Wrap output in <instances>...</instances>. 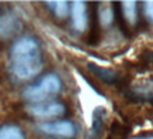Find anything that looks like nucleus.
<instances>
[{"instance_id":"obj_1","label":"nucleus","mask_w":153,"mask_h":139,"mask_svg":"<svg viewBox=\"0 0 153 139\" xmlns=\"http://www.w3.org/2000/svg\"><path fill=\"white\" fill-rule=\"evenodd\" d=\"M43 68L40 44L34 37H22L11 45L10 70L22 81L31 80Z\"/></svg>"},{"instance_id":"obj_2","label":"nucleus","mask_w":153,"mask_h":139,"mask_svg":"<svg viewBox=\"0 0 153 139\" xmlns=\"http://www.w3.org/2000/svg\"><path fill=\"white\" fill-rule=\"evenodd\" d=\"M61 88H62V83L60 77L54 72H48L38 83L28 85L23 91V97L31 104H40V102H45L51 95H57Z\"/></svg>"},{"instance_id":"obj_3","label":"nucleus","mask_w":153,"mask_h":139,"mask_svg":"<svg viewBox=\"0 0 153 139\" xmlns=\"http://www.w3.org/2000/svg\"><path fill=\"white\" fill-rule=\"evenodd\" d=\"M40 132L45 135H51V136H57V138H64V139H71L75 136L76 128L71 121H50V122H43L37 126Z\"/></svg>"},{"instance_id":"obj_4","label":"nucleus","mask_w":153,"mask_h":139,"mask_svg":"<svg viewBox=\"0 0 153 139\" xmlns=\"http://www.w3.org/2000/svg\"><path fill=\"white\" fill-rule=\"evenodd\" d=\"M23 28L22 19L14 11H0V40H9L19 34Z\"/></svg>"},{"instance_id":"obj_5","label":"nucleus","mask_w":153,"mask_h":139,"mask_svg":"<svg viewBox=\"0 0 153 139\" xmlns=\"http://www.w3.org/2000/svg\"><path fill=\"white\" fill-rule=\"evenodd\" d=\"M67 108L61 102H40V104H30L27 106V112L36 118H55L64 115Z\"/></svg>"},{"instance_id":"obj_6","label":"nucleus","mask_w":153,"mask_h":139,"mask_svg":"<svg viewBox=\"0 0 153 139\" xmlns=\"http://www.w3.org/2000/svg\"><path fill=\"white\" fill-rule=\"evenodd\" d=\"M71 17L72 26L76 31H84L87 27V6L84 1L76 0L71 6Z\"/></svg>"},{"instance_id":"obj_7","label":"nucleus","mask_w":153,"mask_h":139,"mask_svg":"<svg viewBox=\"0 0 153 139\" xmlns=\"http://www.w3.org/2000/svg\"><path fill=\"white\" fill-rule=\"evenodd\" d=\"M120 9H122V17L125 19L129 24H136L137 20V3L136 1H122L120 3Z\"/></svg>"},{"instance_id":"obj_8","label":"nucleus","mask_w":153,"mask_h":139,"mask_svg":"<svg viewBox=\"0 0 153 139\" xmlns=\"http://www.w3.org/2000/svg\"><path fill=\"white\" fill-rule=\"evenodd\" d=\"M102 123H104V109L99 106L94 112L92 126H91V132H89L87 139H98L99 134H101V129H102Z\"/></svg>"},{"instance_id":"obj_9","label":"nucleus","mask_w":153,"mask_h":139,"mask_svg":"<svg viewBox=\"0 0 153 139\" xmlns=\"http://www.w3.org/2000/svg\"><path fill=\"white\" fill-rule=\"evenodd\" d=\"M0 139H24V134L17 125H3L0 126Z\"/></svg>"},{"instance_id":"obj_10","label":"nucleus","mask_w":153,"mask_h":139,"mask_svg":"<svg viewBox=\"0 0 153 139\" xmlns=\"http://www.w3.org/2000/svg\"><path fill=\"white\" fill-rule=\"evenodd\" d=\"M47 4L50 6V9L53 10L55 17L58 19H65L70 13V3L65 0H57V1H48Z\"/></svg>"},{"instance_id":"obj_11","label":"nucleus","mask_w":153,"mask_h":139,"mask_svg":"<svg viewBox=\"0 0 153 139\" xmlns=\"http://www.w3.org/2000/svg\"><path fill=\"white\" fill-rule=\"evenodd\" d=\"M89 67V70H92L97 75H98L104 83H115L116 81V74H115L112 70H109V68H102V67H98L97 64H89L88 65Z\"/></svg>"},{"instance_id":"obj_12","label":"nucleus","mask_w":153,"mask_h":139,"mask_svg":"<svg viewBox=\"0 0 153 139\" xmlns=\"http://www.w3.org/2000/svg\"><path fill=\"white\" fill-rule=\"evenodd\" d=\"M114 10L111 9V7H106L104 10L101 11V14H99V22L102 26H109L111 23L114 22Z\"/></svg>"},{"instance_id":"obj_13","label":"nucleus","mask_w":153,"mask_h":139,"mask_svg":"<svg viewBox=\"0 0 153 139\" xmlns=\"http://www.w3.org/2000/svg\"><path fill=\"white\" fill-rule=\"evenodd\" d=\"M145 14H146V17L153 23V0L145 1Z\"/></svg>"},{"instance_id":"obj_14","label":"nucleus","mask_w":153,"mask_h":139,"mask_svg":"<svg viewBox=\"0 0 153 139\" xmlns=\"http://www.w3.org/2000/svg\"><path fill=\"white\" fill-rule=\"evenodd\" d=\"M133 139H153V138H133Z\"/></svg>"}]
</instances>
